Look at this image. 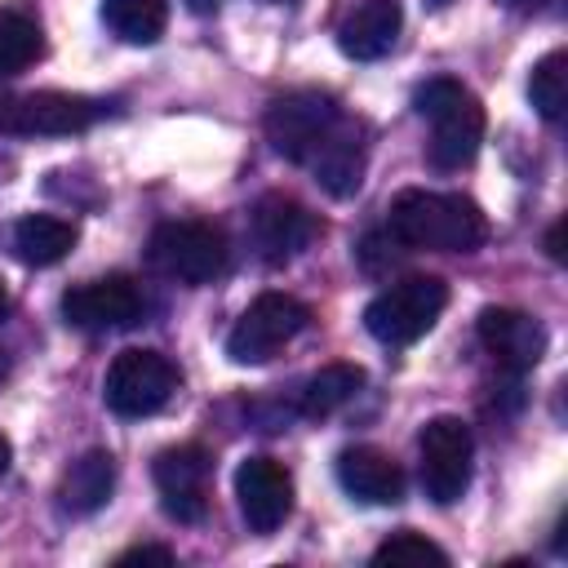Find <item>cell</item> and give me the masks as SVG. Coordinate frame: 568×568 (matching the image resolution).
<instances>
[{
	"label": "cell",
	"instance_id": "1",
	"mask_svg": "<svg viewBox=\"0 0 568 568\" xmlns=\"http://www.w3.org/2000/svg\"><path fill=\"white\" fill-rule=\"evenodd\" d=\"M386 231L404 248H430V253H475L488 240V217L475 200L453 191H422L408 186L390 200Z\"/></svg>",
	"mask_w": 568,
	"mask_h": 568
},
{
	"label": "cell",
	"instance_id": "2",
	"mask_svg": "<svg viewBox=\"0 0 568 568\" xmlns=\"http://www.w3.org/2000/svg\"><path fill=\"white\" fill-rule=\"evenodd\" d=\"M413 111L426 120V155L435 169H462L475 160L484 142V106L479 98L457 80H426L413 93Z\"/></svg>",
	"mask_w": 568,
	"mask_h": 568
},
{
	"label": "cell",
	"instance_id": "3",
	"mask_svg": "<svg viewBox=\"0 0 568 568\" xmlns=\"http://www.w3.org/2000/svg\"><path fill=\"white\" fill-rule=\"evenodd\" d=\"M444 306H448V284L439 275H404L364 306V328L382 346H413L435 328Z\"/></svg>",
	"mask_w": 568,
	"mask_h": 568
},
{
	"label": "cell",
	"instance_id": "4",
	"mask_svg": "<svg viewBox=\"0 0 568 568\" xmlns=\"http://www.w3.org/2000/svg\"><path fill=\"white\" fill-rule=\"evenodd\" d=\"M146 266L173 284L200 288L226 271V235L209 222H164L146 240Z\"/></svg>",
	"mask_w": 568,
	"mask_h": 568
},
{
	"label": "cell",
	"instance_id": "5",
	"mask_svg": "<svg viewBox=\"0 0 568 568\" xmlns=\"http://www.w3.org/2000/svg\"><path fill=\"white\" fill-rule=\"evenodd\" d=\"M417 470H422V488L435 506H453L462 501V493L470 488V470H475V435L462 417L439 413L422 426L417 435Z\"/></svg>",
	"mask_w": 568,
	"mask_h": 568
},
{
	"label": "cell",
	"instance_id": "6",
	"mask_svg": "<svg viewBox=\"0 0 568 568\" xmlns=\"http://www.w3.org/2000/svg\"><path fill=\"white\" fill-rule=\"evenodd\" d=\"M178 364L160 351H120L102 377V399L115 417H151L178 395Z\"/></svg>",
	"mask_w": 568,
	"mask_h": 568
},
{
	"label": "cell",
	"instance_id": "7",
	"mask_svg": "<svg viewBox=\"0 0 568 568\" xmlns=\"http://www.w3.org/2000/svg\"><path fill=\"white\" fill-rule=\"evenodd\" d=\"M311 324V306L288 293H262L248 302V311L226 333L231 364H266L275 359L302 328Z\"/></svg>",
	"mask_w": 568,
	"mask_h": 568
},
{
	"label": "cell",
	"instance_id": "8",
	"mask_svg": "<svg viewBox=\"0 0 568 568\" xmlns=\"http://www.w3.org/2000/svg\"><path fill=\"white\" fill-rule=\"evenodd\" d=\"M106 111H111V102H102V98L40 89V93H22V98H4L0 102V133H18V138H67V133H84Z\"/></svg>",
	"mask_w": 568,
	"mask_h": 568
},
{
	"label": "cell",
	"instance_id": "9",
	"mask_svg": "<svg viewBox=\"0 0 568 568\" xmlns=\"http://www.w3.org/2000/svg\"><path fill=\"white\" fill-rule=\"evenodd\" d=\"M337 120H342V106L328 93H320V89H293V93H284V98H275L266 106L262 129H266V142H271L275 155L302 164Z\"/></svg>",
	"mask_w": 568,
	"mask_h": 568
},
{
	"label": "cell",
	"instance_id": "10",
	"mask_svg": "<svg viewBox=\"0 0 568 568\" xmlns=\"http://www.w3.org/2000/svg\"><path fill=\"white\" fill-rule=\"evenodd\" d=\"M146 302L142 288L129 275H102V280H84L71 284L62 293V320L80 333H115V328H133L142 320Z\"/></svg>",
	"mask_w": 568,
	"mask_h": 568
},
{
	"label": "cell",
	"instance_id": "11",
	"mask_svg": "<svg viewBox=\"0 0 568 568\" xmlns=\"http://www.w3.org/2000/svg\"><path fill=\"white\" fill-rule=\"evenodd\" d=\"M151 479H155V493H160V506H164L169 519H178V524H200L204 519L209 479H213L209 448H200V444L164 448L151 466Z\"/></svg>",
	"mask_w": 568,
	"mask_h": 568
},
{
	"label": "cell",
	"instance_id": "12",
	"mask_svg": "<svg viewBox=\"0 0 568 568\" xmlns=\"http://www.w3.org/2000/svg\"><path fill=\"white\" fill-rule=\"evenodd\" d=\"M315 231H320L315 213L306 204H297L293 195H284V191H271L248 209V240H253V248L266 266L293 262L315 240Z\"/></svg>",
	"mask_w": 568,
	"mask_h": 568
},
{
	"label": "cell",
	"instance_id": "13",
	"mask_svg": "<svg viewBox=\"0 0 568 568\" xmlns=\"http://www.w3.org/2000/svg\"><path fill=\"white\" fill-rule=\"evenodd\" d=\"M235 506H240L248 532H257V537L275 532L293 515V475L284 470V462H275L266 453L244 457L235 466Z\"/></svg>",
	"mask_w": 568,
	"mask_h": 568
},
{
	"label": "cell",
	"instance_id": "14",
	"mask_svg": "<svg viewBox=\"0 0 568 568\" xmlns=\"http://www.w3.org/2000/svg\"><path fill=\"white\" fill-rule=\"evenodd\" d=\"M311 169V178L333 195V200H351L364 186V169H368V142H364V124L355 120H337L320 146L302 160Z\"/></svg>",
	"mask_w": 568,
	"mask_h": 568
},
{
	"label": "cell",
	"instance_id": "15",
	"mask_svg": "<svg viewBox=\"0 0 568 568\" xmlns=\"http://www.w3.org/2000/svg\"><path fill=\"white\" fill-rule=\"evenodd\" d=\"M475 328H479L484 351H488L501 368H510V373H528V368H537L541 355H546V328H541V320L528 315V311H515V306H484L479 320H475Z\"/></svg>",
	"mask_w": 568,
	"mask_h": 568
},
{
	"label": "cell",
	"instance_id": "16",
	"mask_svg": "<svg viewBox=\"0 0 568 568\" xmlns=\"http://www.w3.org/2000/svg\"><path fill=\"white\" fill-rule=\"evenodd\" d=\"M399 27H404L399 0H359L337 27V49L355 62H377L395 49Z\"/></svg>",
	"mask_w": 568,
	"mask_h": 568
},
{
	"label": "cell",
	"instance_id": "17",
	"mask_svg": "<svg viewBox=\"0 0 568 568\" xmlns=\"http://www.w3.org/2000/svg\"><path fill=\"white\" fill-rule=\"evenodd\" d=\"M337 484L364 506H395L404 497V470L390 453L373 444H355L337 457Z\"/></svg>",
	"mask_w": 568,
	"mask_h": 568
},
{
	"label": "cell",
	"instance_id": "18",
	"mask_svg": "<svg viewBox=\"0 0 568 568\" xmlns=\"http://www.w3.org/2000/svg\"><path fill=\"white\" fill-rule=\"evenodd\" d=\"M111 493H115V457L102 448L75 457L58 479V506H62V515H75V519L102 510L111 501Z\"/></svg>",
	"mask_w": 568,
	"mask_h": 568
},
{
	"label": "cell",
	"instance_id": "19",
	"mask_svg": "<svg viewBox=\"0 0 568 568\" xmlns=\"http://www.w3.org/2000/svg\"><path fill=\"white\" fill-rule=\"evenodd\" d=\"M75 248V226L53 213H27L13 226V253L27 266H53Z\"/></svg>",
	"mask_w": 568,
	"mask_h": 568
},
{
	"label": "cell",
	"instance_id": "20",
	"mask_svg": "<svg viewBox=\"0 0 568 568\" xmlns=\"http://www.w3.org/2000/svg\"><path fill=\"white\" fill-rule=\"evenodd\" d=\"M364 386V368L359 364H328L320 368L306 386H302V399H297V413L311 417V422H324L333 417L337 408H346Z\"/></svg>",
	"mask_w": 568,
	"mask_h": 568
},
{
	"label": "cell",
	"instance_id": "21",
	"mask_svg": "<svg viewBox=\"0 0 568 568\" xmlns=\"http://www.w3.org/2000/svg\"><path fill=\"white\" fill-rule=\"evenodd\" d=\"M102 22L124 44H155L169 27V0H102Z\"/></svg>",
	"mask_w": 568,
	"mask_h": 568
},
{
	"label": "cell",
	"instance_id": "22",
	"mask_svg": "<svg viewBox=\"0 0 568 568\" xmlns=\"http://www.w3.org/2000/svg\"><path fill=\"white\" fill-rule=\"evenodd\" d=\"M40 49H44V40H40L36 18H27L18 9H0V80L27 71L40 58Z\"/></svg>",
	"mask_w": 568,
	"mask_h": 568
},
{
	"label": "cell",
	"instance_id": "23",
	"mask_svg": "<svg viewBox=\"0 0 568 568\" xmlns=\"http://www.w3.org/2000/svg\"><path fill=\"white\" fill-rule=\"evenodd\" d=\"M528 98H532V106H537L541 120H550V124L564 120V111H568V53H564V49L546 53V58L532 67Z\"/></svg>",
	"mask_w": 568,
	"mask_h": 568
},
{
	"label": "cell",
	"instance_id": "24",
	"mask_svg": "<svg viewBox=\"0 0 568 568\" xmlns=\"http://www.w3.org/2000/svg\"><path fill=\"white\" fill-rule=\"evenodd\" d=\"M373 564H448V550L422 532H395L373 550Z\"/></svg>",
	"mask_w": 568,
	"mask_h": 568
},
{
	"label": "cell",
	"instance_id": "25",
	"mask_svg": "<svg viewBox=\"0 0 568 568\" xmlns=\"http://www.w3.org/2000/svg\"><path fill=\"white\" fill-rule=\"evenodd\" d=\"M129 564H173V550L169 546H133V550L115 555V568H129Z\"/></svg>",
	"mask_w": 568,
	"mask_h": 568
},
{
	"label": "cell",
	"instance_id": "26",
	"mask_svg": "<svg viewBox=\"0 0 568 568\" xmlns=\"http://www.w3.org/2000/svg\"><path fill=\"white\" fill-rule=\"evenodd\" d=\"M546 253H550V262H564V217L550 226V235H546Z\"/></svg>",
	"mask_w": 568,
	"mask_h": 568
},
{
	"label": "cell",
	"instance_id": "27",
	"mask_svg": "<svg viewBox=\"0 0 568 568\" xmlns=\"http://www.w3.org/2000/svg\"><path fill=\"white\" fill-rule=\"evenodd\" d=\"M9 462H13V444H9L4 435H0V475L9 470Z\"/></svg>",
	"mask_w": 568,
	"mask_h": 568
},
{
	"label": "cell",
	"instance_id": "28",
	"mask_svg": "<svg viewBox=\"0 0 568 568\" xmlns=\"http://www.w3.org/2000/svg\"><path fill=\"white\" fill-rule=\"evenodd\" d=\"M186 9H191V13H213L217 0H186Z\"/></svg>",
	"mask_w": 568,
	"mask_h": 568
},
{
	"label": "cell",
	"instance_id": "29",
	"mask_svg": "<svg viewBox=\"0 0 568 568\" xmlns=\"http://www.w3.org/2000/svg\"><path fill=\"white\" fill-rule=\"evenodd\" d=\"M4 315H9V288H4V280H0V324H4Z\"/></svg>",
	"mask_w": 568,
	"mask_h": 568
},
{
	"label": "cell",
	"instance_id": "30",
	"mask_svg": "<svg viewBox=\"0 0 568 568\" xmlns=\"http://www.w3.org/2000/svg\"><path fill=\"white\" fill-rule=\"evenodd\" d=\"M426 4H430V9H444V4H453V0H426Z\"/></svg>",
	"mask_w": 568,
	"mask_h": 568
},
{
	"label": "cell",
	"instance_id": "31",
	"mask_svg": "<svg viewBox=\"0 0 568 568\" xmlns=\"http://www.w3.org/2000/svg\"><path fill=\"white\" fill-rule=\"evenodd\" d=\"M506 4H515V9H528V4H532V0H506Z\"/></svg>",
	"mask_w": 568,
	"mask_h": 568
},
{
	"label": "cell",
	"instance_id": "32",
	"mask_svg": "<svg viewBox=\"0 0 568 568\" xmlns=\"http://www.w3.org/2000/svg\"><path fill=\"white\" fill-rule=\"evenodd\" d=\"M271 4H288V0H271Z\"/></svg>",
	"mask_w": 568,
	"mask_h": 568
}]
</instances>
